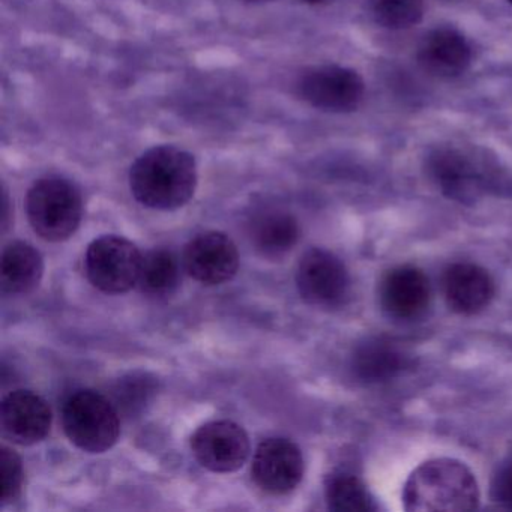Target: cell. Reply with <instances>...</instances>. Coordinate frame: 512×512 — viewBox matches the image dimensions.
I'll list each match as a JSON object with an SVG mask.
<instances>
[{"label":"cell","mask_w":512,"mask_h":512,"mask_svg":"<svg viewBox=\"0 0 512 512\" xmlns=\"http://www.w3.org/2000/svg\"><path fill=\"white\" fill-rule=\"evenodd\" d=\"M430 281L415 266H398L383 277L379 299L383 311L395 320H415L430 305Z\"/></svg>","instance_id":"cell-12"},{"label":"cell","mask_w":512,"mask_h":512,"mask_svg":"<svg viewBox=\"0 0 512 512\" xmlns=\"http://www.w3.org/2000/svg\"><path fill=\"white\" fill-rule=\"evenodd\" d=\"M443 295L454 313L472 316L490 305L494 281L481 266L455 263L443 274Z\"/></svg>","instance_id":"cell-14"},{"label":"cell","mask_w":512,"mask_h":512,"mask_svg":"<svg viewBox=\"0 0 512 512\" xmlns=\"http://www.w3.org/2000/svg\"><path fill=\"white\" fill-rule=\"evenodd\" d=\"M0 421L8 439L19 445H34L49 434L52 412L40 395L20 389L2 401Z\"/></svg>","instance_id":"cell-13"},{"label":"cell","mask_w":512,"mask_h":512,"mask_svg":"<svg viewBox=\"0 0 512 512\" xmlns=\"http://www.w3.org/2000/svg\"><path fill=\"white\" fill-rule=\"evenodd\" d=\"M409 367V356L391 341L368 340L353 353V373L364 383L389 382Z\"/></svg>","instance_id":"cell-16"},{"label":"cell","mask_w":512,"mask_h":512,"mask_svg":"<svg viewBox=\"0 0 512 512\" xmlns=\"http://www.w3.org/2000/svg\"><path fill=\"white\" fill-rule=\"evenodd\" d=\"M254 482L266 493L286 494L295 490L304 476V458L295 443L268 439L260 443L253 460Z\"/></svg>","instance_id":"cell-11"},{"label":"cell","mask_w":512,"mask_h":512,"mask_svg":"<svg viewBox=\"0 0 512 512\" xmlns=\"http://www.w3.org/2000/svg\"><path fill=\"white\" fill-rule=\"evenodd\" d=\"M491 497L503 508L512 509V455L497 467L491 482Z\"/></svg>","instance_id":"cell-24"},{"label":"cell","mask_w":512,"mask_h":512,"mask_svg":"<svg viewBox=\"0 0 512 512\" xmlns=\"http://www.w3.org/2000/svg\"><path fill=\"white\" fill-rule=\"evenodd\" d=\"M472 50L466 38L451 28L428 32L418 47V64L437 79H455L469 68Z\"/></svg>","instance_id":"cell-15"},{"label":"cell","mask_w":512,"mask_h":512,"mask_svg":"<svg viewBox=\"0 0 512 512\" xmlns=\"http://www.w3.org/2000/svg\"><path fill=\"white\" fill-rule=\"evenodd\" d=\"M302 2H305V4H310V5H319V4H325V2H329V0H302Z\"/></svg>","instance_id":"cell-25"},{"label":"cell","mask_w":512,"mask_h":512,"mask_svg":"<svg viewBox=\"0 0 512 512\" xmlns=\"http://www.w3.org/2000/svg\"><path fill=\"white\" fill-rule=\"evenodd\" d=\"M247 2H265V0H247Z\"/></svg>","instance_id":"cell-26"},{"label":"cell","mask_w":512,"mask_h":512,"mask_svg":"<svg viewBox=\"0 0 512 512\" xmlns=\"http://www.w3.org/2000/svg\"><path fill=\"white\" fill-rule=\"evenodd\" d=\"M184 265L199 283L206 286L226 283L238 272V248L224 233H202L191 239L185 248Z\"/></svg>","instance_id":"cell-10"},{"label":"cell","mask_w":512,"mask_h":512,"mask_svg":"<svg viewBox=\"0 0 512 512\" xmlns=\"http://www.w3.org/2000/svg\"><path fill=\"white\" fill-rule=\"evenodd\" d=\"M119 415L109 397L91 389L73 392L62 406V425L68 439L83 451L104 452L121 431Z\"/></svg>","instance_id":"cell-3"},{"label":"cell","mask_w":512,"mask_h":512,"mask_svg":"<svg viewBox=\"0 0 512 512\" xmlns=\"http://www.w3.org/2000/svg\"><path fill=\"white\" fill-rule=\"evenodd\" d=\"M181 280L179 262L172 251L158 248L143 256L139 287L149 296H167L175 292Z\"/></svg>","instance_id":"cell-20"},{"label":"cell","mask_w":512,"mask_h":512,"mask_svg":"<svg viewBox=\"0 0 512 512\" xmlns=\"http://www.w3.org/2000/svg\"><path fill=\"white\" fill-rule=\"evenodd\" d=\"M158 382L148 373H130L121 377L109 392L110 401L124 418L142 415L154 400Z\"/></svg>","instance_id":"cell-19"},{"label":"cell","mask_w":512,"mask_h":512,"mask_svg":"<svg viewBox=\"0 0 512 512\" xmlns=\"http://www.w3.org/2000/svg\"><path fill=\"white\" fill-rule=\"evenodd\" d=\"M296 286L308 304L316 307H337L349 295V272L337 256L314 248L299 260Z\"/></svg>","instance_id":"cell-8"},{"label":"cell","mask_w":512,"mask_h":512,"mask_svg":"<svg viewBox=\"0 0 512 512\" xmlns=\"http://www.w3.org/2000/svg\"><path fill=\"white\" fill-rule=\"evenodd\" d=\"M251 242L266 257H280L299 239L298 221L283 211H265L251 223Z\"/></svg>","instance_id":"cell-18"},{"label":"cell","mask_w":512,"mask_h":512,"mask_svg":"<svg viewBox=\"0 0 512 512\" xmlns=\"http://www.w3.org/2000/svg\"><path fill=\"white\" fill-rule=\"evenodd\" d=\"M298 88L308 104L331 113L353 112L361 106L365 94L361 76L338 65H323L305 71Z\"/></svg>","instance_id":"cell-7"},{"label":"cell","mask_w":512,"mask_h":512,"mask_svg":"<svg viewBox=\"0 0 512 512\" xmlns=\"http://www.w3.org/2000/svg\"><path fill=\"white\" fill-rule=\"evenodd\" d=\"M370 13L377 25L400 31L421 22L424 0H370Z\"/></svg>","instance_id":"cell-22"},{"label":"cell","mask_w":512,"mask_h":512,"mask_svg":"<svg viewBox=\"0 0 512 512\" xmlns=\"http://www.w3.org/2000/svg\"><path fill=\"white\" fill-rule=\"evenodd\" d=\"M326 502L329 509L338 512H371L377 509L374 497L364 482L347 473H338L328 479Z\"/></svg>","instance_id":"cell-21"},{"label":"cell","mask_w":512,"mask_h":512,"mask_svg":"<svg viewBox=\"0 0 512 512\" xmlns=\"http://www.w3.org/2000/svg\"><path fill=\"white\" fill-rule=\"evenodd\" d=\"M26 209L32 229L41 238L65 241L74 235L82 220V196L70 181L44 178L29 190Z\"/></svg>","instance_id":"cell-4"},{"label":"cell","mask_w":512,"mask_h":512,"mask_svg":"<svg viewBox=\"0 0 512 512\" xmlns=\"http://www.w3.org/2000/svg\"><path fill=\"white\" fill-rule=\"evenodd\" d=\"M142 260L133 242L119 236H103L89 245L86 274L101 292L119 295L139 283Z\"/></svg>","instance_id":"cell-6"},{"label":"cell","mask_w":512,"mask_h":512,"mask_svg":"<svg viewBox=\"0 0 512 512\" xmlns=\"http://www.w3.org/2000/svg\"><path fill=\"white\" fill-rule=\"evenodd\" d=\"M425 172L443 196L460 203H475L496 184L485 161L452 146L434 149L425 161Z\"/></svg>","instance_id":"cell-5"},{"label":"cell","mask_w":512,"mask_h":512,"mask_svg":"<svg viewBox=\"0 0 512 512\" xmlns=\"http://www.w3.org/2000/svg\"><path fill=\"white\" fill-rule=\"evenodd\" d=\"M509 4H512V0H508Z\"/></svg>","instance_id":"cell-27"},{"label":"cell","mask_w":512,"mask_h":512,"mask_svg":"<svg viewBox=\"0 0 512 512\" xmlns=\"http://www.w3.org/2000/svg\"><path fill=\"white\" fill-rule=\"evenodd\" d=\"M41 254L26 242H13L2 253L0 284L7 295H23L34 290L43 277Z\"/></svg>","instance_id":"cell-17"},{"label":"cell","mask_w":512,"mask_h":512,"mask_svg":"<svg viewBox=\"0 0 512 512\" xmlns=\"http://www.w3.org/2000/svg\"><path fill=\"white\" fill-rule=\"evenodd\" d=\"M137 202L158 211H173L190 202L197 187V166L176 146H157L137 158L130 172Z\"/></svg>","instance_id":"cell-1"},{"label":"cell","mask_w":512,"mask_h":512,"mask_svg":"<svg viewBox=\"0 0 512 512\" xmlns=\"http://www.w3.org/2000/svg\"><path fill=\"white\" fill-rule=\"evenodd\" d=\"M0 500L2 503L11 502L20 493L23 482L22 460L13 449H0Z\"/></svg>","instance_id":"cell-23"},{"label":"cell","mask_w":512,"mask_h":512,"mask_svg":"<svg viewBox=\"0 0 512 512\" xmlns=\"http://www.w3.org/2000/svg\"><path fill=\"white\" fill-rule=\"evenodd\" d=\"M410 512H464L478 508L479 488L469 467L454 458H434L413 470L403 491Z\"/></svg>","instance_id":"cell-2"},{"label":"cell","mask_w":512,"mask_h":512,"mask_svg":"<svg viewBox=\"0 0 512 512\" xmlns=\"http://www.w3.org/2000/svg\"><path fill=\"white\" fill-rule=\"evenodd\" d=\"M191 449L206 469L229 473L244 466L250 455V440L244 428L235 422L214 421L194 433Z\"/></svg>","instance_id":"cell-9"}]
</instances>
